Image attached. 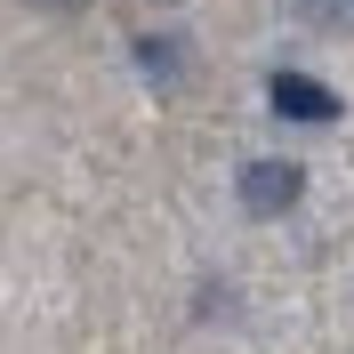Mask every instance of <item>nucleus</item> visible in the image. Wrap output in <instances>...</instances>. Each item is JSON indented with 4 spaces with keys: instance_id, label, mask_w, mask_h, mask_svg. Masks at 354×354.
<instances>
[{
    "instance_id": "f257e3e1",
    "label": "nucleus",
    "mask_w": 354,
    "mask_h": 354,
    "mask_svg": "<svg viewBox=\"0 0 354 354\" xmlns=\"http://www.w3.org/2000/svg\"><path fill=\"white\" fill-rule=\"evenodd\" d=\"M234 194H242L250 218H290V209H298V194H306V169H298V161H242Z\"/></svg>"
},
{
    "instance_id": "f03ea898",
    "label": "nucleus",
    "mask_w": 354,
    "mask_h": 354,
    "mask_svg": "<svg viewBox=\"0 0 354 354\" xmlns=\"http://www.w3.org/2000/svg\"><path fill=\"white\" fill-rule=\"evenodd\" d=\"M266 105L282 113V121H314V129H330L338 113H346L338 88H322L314 73H274V81H266Z\"/></svg>"
},
{
    "instance_id": "7ed1b4c3",
    "label": "nucleus",
    "mask_w": 354,
    "mask_h": 354,
    "mask_svg": "<svg viewBox=\"0 0 354 354\" xmlns=\"http://www.w3.org/2000/svg\"><path fill=\"white\" fill-rule=\"evenodd\" d=\"M137 65H145L161 88H169L177 73H185V48H177V41H137Z\"/></svg>"
}]
</instances>
